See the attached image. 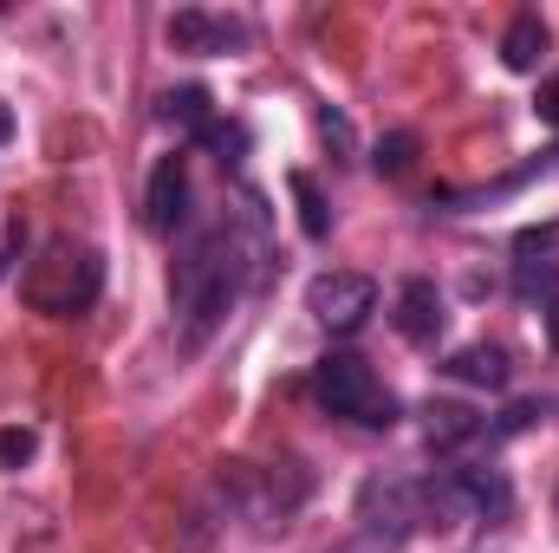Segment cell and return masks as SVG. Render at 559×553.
Here are the masks:
<instances>
[{"label": "cell", "mask_w": 559, "mask_h": 553, "mask_svg": "<svg viewBox=\"0 0 559 553\" xmlns=\"http://www.w3.org/2000/svg\"><path fill=\"white\" fill-rule=\"evenodd\" d=\"M514 248H521V261H534V255H554V248H559V222H554V228H527Z\"/></svg>", "instance_id": "ac0fdd59"}, {"label": "cell", "mask_w": 559, "mask_h": 553, "mask_svg": "<svg viewBox=\"0 0 559 553\" xmlns=\"http://www.w3.org/2000/svg\"><path fill=\"white\" fill-rule=\"evenodd\" d=\"M195 138L209 143V150H222V163H228L235 150H248V131H241V125H222V118H209V125H202Z\"/></svg>", "instance_id": "9a60e30c"}, {"label": "cell", "mask_w": 559, "mask_h": 553, "mask_svg": "<svg viewBox=\"0 0 559 553\" xmlns=\"http://www.w3.org/2000/svg\"><path fill=\"white\" fill-rule=\"evenodd\" d=\"M475 436H481V416L475 411H462V404H436L429 411V449H462Z\"/></svg>", "instance_id": "8fae6325"}, {"label": "cell", "mask_w": 559, "mask_h": 553, "mask_svg": "<svg viewBox=\"0 0 559 553\" xmlns=\"http://www.w3.org/2000/svg\"><path fill=\"white\" fill-rule=\"evenodd\" d=\"M33 449H39V436H33V430H0V469L33 462Z\"/></svg>", "instance_id": "2e32d148"}, {"label": "cell", "mask_w": 559, "mask_h": 553, "mask_svg": "<svg viewBox=\"0 0 559 553\" xmlns=\"http://www.w3.org/2000/svg\"><path fill=\"white\" fill-rule=\"evenodd\" d=\"M319 138H325V143H338V150L352 156V125H345L338 111H319Z\"/></svg>", "instance_id": "d6986e66"}, {"label": "cell", "mask_w": 559, "mask_h": 553, "mask_svg": "<svg viewBox=\"0 0 559 553\" xmlns=\"http://www.w3.org/2000/svg\"><path fill=\"white\" fill-rule=\"evenodd\" d=\"M391 319H397V332H404V339H411V345H436V332H442V319H449V313H442V293H436V280H404V286H397V313H391Z\"/></svg>", "instance_id": "ba28073f"}, {"label": "cell", "mask_w": 559, "mask_h": 553, "mask_svg": "<svg viewBox=\"0 0 559 553\" xmlns=\"http://www.w3.org/2000/svg\"><path fill=\"white\" fill-rule=\"evenodd\" d=\"M286 189H293V202H299V228H306L312 242H325L332 215H325V196H319V183H312L306 169H293V176H286Z\"/></svg>", "instance_id": "7c38bea8"}, {"label": "cell", "mask_w": 559, "mask_h": 553, "mask_svg": "<svg viewBox=\"0 0 559 553\" xmlns=\"http://www.w3.org/2000/svg\"><path fill=\"white\" fill-rule=\"evenodd\" d=\"M13 138V111H7V105H0V143Z\"/></svg>", "instance_id": "7402d4cb"}, {"label": "cell", "mask_w": 559, "mask_h": 553, "mask_svg": "<svg viewBox=\"0 0 559 553\" xmlns=\"http://www.w3.org/2000/svg\"><path fill=\"white\" fill-rule=\"evenodd\" d=\"M254 261H261V242H254V228L235 222V215H222V222L182 235L176 268H169L182 352H202V345L228 326V313L241 306V293H248V280H254Z\"/></svg>", "instance_id": "6da1fadb"}, {"label": "cell", "mask_w": 559, "mask_h": 553, "mask_svg": "<svg viewBox=\"0 0 559 553\" xmlns=\"http://www.w3.org/2000/svg\"><path fill=\"white\" fill-rule=\"evenodd\" d=\"M306 313H312L325 332H358V326L378 313V280L332 268V274H319L306 286Z\"/></svg>", "instance_id": "277c9868"}, {"label": "cell", "mask_w": 559, "mask_h": 553, "mask_svg": "<svg viewBox=\"0 0 559 553\" xmlns=\"http://www.w3.org/2000/svg\"><path fill=\"white\" fill-rule=\"evenodd\" d=\"M143 222L150 235H176L189 222V156H163L143 189Z\"/></svg>", "instance_id": "8992f818"}, {"label": "cell", "mask_w": 559, "mask_h": 553, "mask_svg": "<svg viewBox=\"0 0 559 553\" xmlns=\"http://www.w3.org/2000/svg\"><path fill=\"white\" fill-rule=\"evenodd\" d=\"M371 163H378V176H404V169L417 163V131H391V138H378Z\"/></svg>", "instance_id": "5bb4252c"}, {"label": "cell", "mask_w": 559, "mask_h": 553, "mask_svg": "<svg viewBox=\"0 0 559 553\" xmlns=\"http://www.w3.org/2000/svg\"><path fill=\"white\" fill-rule=\"evenodd\" d=\"M163 125H182V131H202V125H209V92H202V85H182V92H163Z\"/></svg>", "instance_id": "4fadbf2b"}, {"label": "cell", "mask_w": 559, "mask_h": 553, "mask_svg": "<svg viewBox=\"0 0 559 553\" xmlns=\"http://www.w3.org/2000/svg\"><path fill=\"white\" fill-rule=\"evenodd\" d=\"M547 339H554V352H559V293L547 299Z\"/></svg>", "instance_id": "44dd1931"}, {"label": "cell", "mask_w": 559, "mask_h": 553, "mask_svg": "<svg viewBox=\"0 0 559 553\" xmlns=\"http://www.w3.org/2000/svg\"><path fill=\"white\" fill-rule=\"evenodd\" d=\"M449 482H455V495H462L468 515H481V521H508V515H514V489H508L501 469L462 462V469H449Z\"/></svg>", "instance_id": "52a82bcc"}, {"label": "cell", "mask_w": 559, "mask_h": 553, "mask_svg": "<svg viewBox=\"0 0 559 553\" xmlns=\"http://www.w3.org/2000/svg\"><path fill=\"white\" fill-rule=\"evenodd\" d=\"M534 111H540L547 125H559V72L547 79V85H540V105H534Z\"/></svg>", "instance_id": "ffe728a7"}, {"label": "cell", "mask_w": 559, "mask_h": 553, "mask_svg": "<svg viewBox=\"0 0 559 553\" xmlns=\"http://www.w3.org/2000/svg\"><path fill=\"white\" fill-rule=\"evenodd\" d=\"M540 416H547V398H527V404H514V411L495 423V436H521V430H534Z\"/></svg>", "instance_id": "e0dca14e"}, {"label": "cell", "mask_w": 559, "mask_h": 553, "mask_svg": "<svg viewBox=\"0 0 559 553\" xmlns=\"http://www.w3.org/2000/svg\"><path fill=\"white\" fill-rule=\"evenodd\" d=\"M248 39H254V26L235 20V13H209V7L169 13V46L176 52H241Z\"/></svg>", "instance_id": "5b68a950"}, {"label": "cell", "mask_w": 559, "mask_h": 553, "mask_svg": "<svg viewBox=\"0 0 559 553\" xmlns=\"http://www.w3.org/2000/svg\"><path fill=\"white\" fill-rule=\"evenodd\" d=\"M449 372H455L462 385H488V391H501V385H508V352H501V345H462V352L449 358Z\"/></svg>", "instance_id": "30bf717a"}, {"label": "cell", "mask_w": 559, "mask_h": 553, "mask_svg": "<svg viewBox=\"0 0 559 553\" xmlns=\"http://www.w3.org/2000/svg\"><path fill=\"white\" fill-rule=\"evenodd\" d=\"M105 286V261L98 248H72V242H52V255L26 274V299L39 313H85Z\"/></svg>", "instance_id": "3957f363"}, {"label": "cell", "mask_w": 559, "mask_h": 553, "mask_svg": "<svg viewBox=\"0 0 559 553\" xmlns=\"http://www.w3.org/2000/svg\"><path fill=\"white\" fill-rule=\"evenodd\" d=\"M501 59H508V72H534L547 59V20L540 13H514V26L501 33Z\"/></svg>", "instance_id": "9c48e42d"}, {"label": "cell", "mask_w": 559, "mask_h": 553, "mask_svg": "<svg viewBox=\"0 0 559 553\" xmlns=\"http://www.w3.org/2000/svg\"><path fill=\"white\" fill-rule=\"evenodd\" d=\"M312 398H319V411L345 416V423H365V430H391L404 416V404L378 385V372L358 352H325L312 365Z\"/></svg>", "instance_id": "7a4b0ae2"}]
</instances>
